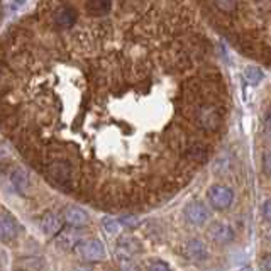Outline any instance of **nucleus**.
Listing matches in <instances>:
<instances>
[{
	"label": "nucleus",
	"mask_w": 271,
	"mask_h": 271,
	"mask_svg": "<svg viewBox=\"0 0 271 271\" xmlns=\"http://www.w3.org/2000/svg\"><path fill=\"white\" fill-rule=\"evenodd\" d=\"M12 163V150L5 144H0V169H5Z\"/></svg>",
	"instance_id": "obj_14"
},
{
	"label": "nucleus",
	"mask_w": 271,
	"mask_h": 271,
	"mask_svg": "<svg viewBox=\"0 0 271 271\" xmlns=\"http://www.w3.org/2000/svg\"><path fill=\"white\" fill-rule=\"evenodd\" d=\"M63 220H65L66 224L71 226V227H83V226L88 224L90 217L87 214V210H83L82 207L70 205V207H66V209H65Z\"/></svg>",
	"instance_id": "obj_7"
},
{
	"label": "nucleus",
	"mask_w": 271,
	"mask_h": 271,
	"mask_svg": "<svg viewBox=\"0 0 271 271\" xmlns=\"http://www.w3.org/2000/svg\"><path fill=\"white\" fill-rule=\"evenodd\" d=\"M50 10V22L58 31H71L78 24V10L70 4H53Z\"/></svg>",
	"instance_id": "obj_1"
},
{
	"label": "nucleus",
	"mask_w": 271,
	"mask_h": 271,
	"mask_svg": "<svg viewBox=\"0 0 271 271\" xmlns=\"http://www.w3.org/2000/svg\"><path fill=\"white\" fill-rule=\"evenodd\" d=\"M75 254L83 261H102L105 258V248L100 239H87L80 241L75 246Z\"/></svg>",
	"instance_id": "obj_2"
},
{
	"label": "nucleus",
	"mask_w": 271,
	"mask_h": 271,
	"mask_svg": "<svg viewBox=\"0 0 271 271\" xmlns=\"http://www.w3.org/2000/svg\"><path fill=\"white\" fill-rule=\"evenodd\" d=\"M207 200L215 210H226L232 205L234 192L232 188L226 187V185H214L207 192Z\"/></svg>",
	"instance_id": "obj_3"
},
{
	"label": "nucleus",
	"mask_w": 271,
	"mask_h": 271,
	"mask_svg": "<svg viewBox=\"0 0 271 271\" xmlns=\"http://www.w3.org/2000/svg\"><path fill=\"white\" fill-rule=\"evenodd\" d=\"M83 7L90 17H107L114 10V2H109V0H90V2L83 4Z\"/></svg>",
	"instance_id": "obj_9"
},
{
	"label": "nucleus",
	"mask_w": 271,
	"mask_h": 271,
	"mask_svg": "<svg viewBox=\"0 0 271 271\" xmlns=\"http://www.w3.org/2000/svg\"><path fill=\"white\" fill-rule=\"evenodd\" d=\"M147 271H171V268H169L164 261H159V259H156V261H151L150 263Z\"/></svg>",
	"instance_id": "obj_16"
},
{
	"label": "nucleus",
	"mask_w": 271,
	"mask_h": 271,
	"mask_svg": "<svg viewBox=\"0 0 271 271\" xmlns=\"http://www.w3.org/2000/svg\"><path fill=\"white\" fill-rule=\"evenodd\" d=\"M41 229L47 236H56L63 229V219L56 214H46L41 220Z\"/></svg>",
	"instance_id": "obj_10"
},
{
	"label": "nucleus",
	"mask_w": 271,
	"mask_h": 271,
	"mask_svg": "<svg viewBox=\"0 0 271 271\" xmlns=\"http://www.w3.org/2000/svg\"><path fill=\"white\" fill-rule=\"evenodd\" d=\"M183 215L192 226H204L210 217L209 209L205 207V204L195 200V202H188L183 209Z\"/></svg>",
	"instance_id": "obj_4"
},
{
	"label": "nucleus",
	"mask_w": 271,
	"mask_h": 271,
	"mask_svg": "<svg viewBox=\"0 0 271 271\" xmlns=\"http://www.w3.org/2000/svg\"><path fill=\"white\" fill-rule=\"evenodd\" d=\"M261 268H263V271H269V256H264V258H263Z\"/></svg>",
	"instance_id": "obj_19"
},
{
	"label": "nucleus",
	"mask_w": 271,
	"mask_h": 271,
	"mask_svg": "<svg viewBox=\"0 0 271 271\" xmlns=\"http://www.w3.org/2000/svg\"><path fill=\"white\" fill-rule=\"evenodd\" d=\"M263 70L259 66H248L244 70V78L249 85H259L263 82Z\"/></svg>",
	"instance_id": "obj_12"
},
{
	"label": "nucleus",
	"mask_w": 271,
	"mask_h": 271,
	"mask_svg": "<svg viewBox=\"0 0 271 271\" xmlns=\"http://www.w3.org/2000/svg\"><path fill=\"white\" fill-rule=\"evenodd\" d=\"M239 271H253V268H251V266H242Z\"/></svg>",
	"instance_id": "obj_20"
},
{
	"label": "nucleus",
	"mask_w": 271,
	"mask_h": 271,
	"mask_svg": "<svg viewBox=\"0 0 271 271\" xmlns=\"http://www.w3.org/2000/svg\"><path fill=\"white\" fill-rule=\"evenodd\" d=\"M10 182L20 193H26L29 190V175L24 168H14L10 173Z\"/></svg>",
	"instance_id": "obj_11"
},
{
	"label": "nucleus",
	"mask_w": 271,
	"mask_h": 271,
	"mask_svg": "<svg viewBox=\"0 0 271 271\" xmlns=\"http://www.w3.org/2000/svg\"><path fill=\"white\" fill-rule=\"evenodd\" d=\"M102 224H104V229L107 231V234H110V236H114V234H117L120 231V222L114 219V217H104V220H102Z\"/></svg>",
	"instance_id": "obj_13"
},
{
	"label": "nucleus",
	"mask_w": 271,
	"mask_h": 271,
	"mask_svg": "<svg viewBox=\"0 0 271 271\" xmlns=\"http://www.w3.org/2000/svg\"><path fill=\"white\" fill-rule=\"evenodd\" d=\"M19 236V224L12 215L7 212L0 214V241L2 242H12Z\"/></svg>",
	"instance_id": "obj_6"
},
{
	"label": "nucleus",
	"mask_w": 271,
	"mask_h": 271,
	"mask_svg": "<svg viewBox=\"0 0 271 271\" xmlns=\"http://www.w3.org/2000/svg\"><path fill=\"white\" fill-rule=\"evenodd\" d=\"M261 214L264 217V220H269L271 217V212H269V200H264L263 205H261Z\"/></svg>",
	"instance_id": "obj_18"
},
{
	"label": "nucleus",
	"mask_w": 271,
	"mask_h": 271,
	"mask_svg": "<svg viewBox=\"0 0 271 271\" xmlns=\"http://www.w3.org/2000/svg\"><path fill=\"white\" fill-rule=\"evenodd\" d=\"M207 236L212 242L215 244H229L234 241V237H236V234H234V229L231 224H227V222H214L209 231H207Z\"/></svg>",
	"instance_id": "obj_5"
},
{
	"label": "nucleus",
	"mask_w": 271,
	"mask_h": 271,
	"mask_svg": "<svg viewBox=\"0 0 271 271\" xmlns=\"http://www.w3.org/2000/svg\"><path fill=\"white\" fill-rule=\"evenodd\" d=\"M183 254L188 259H192V261H204L209 256V251H207V246L204 241H200V239H190L188 242H185Z\"/></svg>",
	"instance_id": "obj_8"
},
{
	"label": "nucleus",
	"mask_w": 271,
	"mask_h": 271,
	"mask_svg": "<svg viewBox=\"0 0 271 271\" xmlns=\"http://www.w3.org/2000/svg\"><path fill=\"white\" fill-rule=\"evenodd\" d=\"M119 222L120 224H124V227H127V229H132V227H137L139 219H137L136 215H124Z\"/></svg>",
	"instance_id": "obj_15"
},
{
	"label": "nucleus",
	"mask_w": 271,
	"mask_h": 271,
	"mask_svg": "<svg viewBox=\"0 0 271 271\" xmlns=\"http://www.w3.org/2000/svg\"><path fill=\"white\" fill-rule=\"evenodd\" d=\"M269 164H271V159H269V150H266V151H264V155H263V169H264V175H266V177H269V173H271Z\"/></svg>",
	"instance_id": "obj_17"
}]
</instances>
